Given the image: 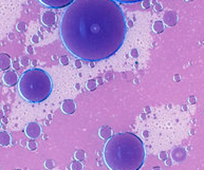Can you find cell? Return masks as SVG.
<instances>
[{"instance_id": "cell-10", "label": "cell", "mask_w": 204, "mask_h": 170, "mask_svg": "<svg viewBox=\"0 0 204 170\" xmlns=\"http://www.w3.org/2000/svg\"><path fill=\"white\" fill-rule=\"evenodd\" d=\"M75 109H76V106H75L74 100L72 99H66L64 100L63 104H61V110H63V112L66 114L74 113Z\"/></svg>"}, {"instance_id": "cell-6", "label": "cell", "mask_w": 204, "mask_h": 170, "mask_svg": "<svg viewBox=\"0 0 204 170\" xmlns=\"http://www.w3.org/2000/svg\"><path fill=\"white\" fill-rule=\"evenodd\" d=\"M2 80L8 87H14L18 82V75L16 73V71L9 70L3 74Z\"/></svg>"}, {"instance_id": "cell-17", "label": "cell", "mask_w": 204, "mask_h": 170, "mask_svg": "<svg viewBox=\"0 0 204 170\" xmlns=\"http://www.w3.org/2000/svg\"><path fill=\"white\" fill-rule=\"evenodd\" d=\"M85 157H86V153H85L84 150H77L76 152L74 153V157L76 158V161L85 160Z\"/></svg>"}, {"instance_id": "cell-9", "label": "cell", "mask_w": 204, "mask_h": 170, "mask_svg": "<svg viewBox=\"0 0 204 170\" xmlns=\"http://www.w3.org/2000/svg\"><path fill=\"white\" fill-rule=\"evenodd\" d=\"M178 16L173 11H168L164 14L163 16V24H166L167 27H173L177 24Z\"/></svg>"}, {"instance_id": "cell-20", "label": "cell", "mask_w": 204, "mask_h": 170, "mask_svg": "<svg viewBox=\"0 0 204 170\" xmlns=\"http://www.w3.org/2000/svg\"><path fill=\"white\" fill-rule=\"evenodd\" d=\"M45 167L48 169H52L54 167V162L52 160H47L45 163Z\"/></svg>"}, {"instance_id": "cell-29", "label": "cell", "mask_w": 204, "mask_h": 170, "mask_svg": "<svg viewBox=\"0 0 204 170\" xmlns=\"http://www.w3.org/2000/svg\"><path fill=\"white\" fill-rule=\"evenodd\" d=\"M75 66H76V67H78V68H81V66H82V65H81V63H77V61H76V63H75Z\"/></svg>"}, {"instance_id": "cell-2", "label": "cell", "mask_w": 204, "mask_h": 170, "mask_svg": "<svg viewBox=\"0 0 204 170\" xmlns=\"http://www.w3.org/2000/svg\"><path fill=\"white\" fill-rule=\"evenodd\" d=\"M145 155L142 139L130 132L112 135L104 147V161L111 170H139Z\"/></svg>"}, {"instance_id": "cell-1", "label": "cell", "mask_w": 204, "mask_h": 170, "mask_svg": "<svg viewBox=\"0 0 204 170\" xmlns=\"http://www.w3.org/2000/svg\"><path fill=\"white\" fill-rule=\"evenodd\" d=\"M127 33L123 10L113 0H75L60 20L65 47L82 60L100 61L122 48Z\"/></svg>"}, {"instance_id": "cell-31", "label": "cell", "mask_w": 204, "mask_h": 170, "mask_svg": "<svg viewBox=\"0 0 204 170\" xmlns=\"http://www.w3.org/2000/svg\"><path fill=\"white\" fill-rule=\"evenodd\" d=\"M186 1H194V0H186Z\"/></svg>"}, {"instance_id": "cell-14", "label": "cell", "mask_w": 204, "mask_h": 170, "mask_svg": "<svg viewBox=\"0 0 204 170\" xmlns=\"http://www.w3.org/2000/svg\"><path fill=\"white\" fill-rule=\"evenodd\" d=\"M152 30L155 32V33H162L164 31V24L161 20H157V21L153 24Z\"/></svg>"}, {"instance_id": "cell-30", "label": "cell", "mask_w": 204, "mask_h": 170, "mask_svg": "<svg viewBox=\"0 0 204 170\" xmlns=\"http://www.w3.org/2000/svg\"><path fill=\"white\" fill-rule=\"evenodd\" d=\"M152 170H162V169L160 168V167H155V168H153Z\"/></svg>"}, {"instance_id": "cell-13", "label": "cell", "mask_w": 204, "mask_h": 170, "mask_svg": "<svg viewBox=\"0 0 204 170\" xmlns=\"http://www.w3.org/2000/svg\"><path fill=\"white\" fill-rule=\"evenodd\" d=\"M98 134L103 139H109L112 136V129L109 126H103V127H100Z\"/></svg>"}, {"instance_id": "cell-11", "label": "cell", "mask_w": 204, "mask_h": 170, "mask_svg": "<svg viewBox=\"0 0 204 170\" xmlns=\"http://www.w3.org/2000/svg\"><path fill=\"white\" fill-rule=\"evenodd\" d=\"M12 61H11V57L9 54L5 53H1L0 54V70L1 71H6L10 69Z\"/></svg>"}, {"instance_id": "cell-23", "label": "cell", "mask_w": 204, "mask_h": 170, "mask_svg": "<svg viewBox=\"0 0 204 170\" xmlns=\"http://www.w3.org/2000/svg\"><path fill=\"white\" fill-rule=\"evenodd\" d=\"M160 158L163 161H166L167 160V153L165 152V151H162L161 153H160Z\"/></svg>"}, {"instance_id": "cell-15", "label": "cell", "mask_w": 204, "mask_h": 170, "mask_svg": "<svg viewBox=\"0 0 204 170\" xmlns=\"http://www.w3.org/2000/svg\"><path fill=\"white\" fill-rule=\"evenodd\" d=\"M96 86H97V84H96V80L95 79H90L87 81L86 84V87L87 89H88L89 91H94L96 89Z\"/></svg>"}, {"instance_id": "cell-19", "label": "cell", "mask_w": 204, "mask_h": 170, "mask_svg": "<svg viewBox=\"0 0 204 170\" xmlns=\"http://www.w3.org/2000/svg\"><path fill=\"white\" fill-rule=\"evenodd\" d=\"M113 1L120 3H137V2H143L144 0H113Z\"/></svg>"}, {"instance_id": "cell-32", "label": "cell", "mask_w": 204, "mask_h": 170, "mask_svg": "<svg viewBox=\"0 0 204 170\" xmlns=\"http://www.w3.org/2000/svg\"><path fill=\"white\" fill-rule=\"evenodd\" d=\"M15 170H21V169H15Z\"/></svg>"}, {"instance_id": "cell-28", "label": "cell", "mask_w": 204, "mask_h": 170, "mask_svg": "<svg viewBox=\"0 0 204 170\" xmlns=\"http://www.w3.org/2000/svg\"><path fill=\"white\" fill-rule=\"evenodd\" d=\"M175 80H176V81H179V80H180V76H179V75H176Z\"/></svg>"}, {"instance_id": "cell-22", "label": "cell", "mask_w": 204, "mask_h": 170, "mask_svg": "<svg viewBox=\"0 0 204 170\" xmlns=\"http://www.w3.org/2000/svg\"><path fill=\"white\" fill-rule=\"evenodd\" d=\"M142 5H143L144 9H148L150 6V2L148 1V0H144L143 3H142Z\"/></svg>"}, {"instance_id": "cell-3", "label": "cell", "mask_w": 204, "mask_h": 170, "mask_svg": "<svg viewBox=\"0 0 204 170\" xmlns=\"http://www.w3.org/2000/svg\"><path fill=\"white\" fill-rule=\"evenodd\" d=\"M52 78L42 69L33 68L24 72L18 80V91L27 102L38 104L46 100L52 93Z\"/></svg>"}, {"instance_id": "cell-5", "label": "cell", "mask_w": 204, "mask_h": 170, "mask_svg": "<svg viewBox=\"0 0 204 170\" xmlns=\"http://www.w3.org/2000/svg\"><path fill=\"white\" fill-rule=\"evenodd\" d=\"M41 133V128L36 121H31L27 125L26 127V134L27 136H29L30 139H37Z\"/></svg>"}, {"instance_id": "cell-25", "label": "cell", "mask_w": 204, "mask_h": 170, "mask_svg": "<svg viewBox=\"0 0 204 170\" xmlns=\"http://www.w3.org/2000/svg\"><path fill=\"white\" fill-rule=\"evenodd\" d=\"M166 165L167 166H171V165H173V162H171L170 158H167L166 160Z\"/></svg>"}, {"instance_id": "cell-12", "label": "cell", "mask_w": 204, "mask_h": 170, "mask_svg": "<svg viewBox=\"0 0 204 170\" xmlns=\"http://www.w3.org/2000/svg\"><path fill=\"white\" fill-rule=\"evenodd\" d=\"M11 141H12V137L6 131H1L0 132V145L3 147H8L10 146Z\"/></svg>"}, {"instance_id": "cell-21", "label": "cell", "mask_w": 204, "mask_h": 170, "mask_svg": "<svg viewBox=\"0 0 204 170\" xmlns=\"http://www.w3.org/2000/svg\"><path fill=\"white\" fill-rule=\"evenodd\" d=\"M60 63L63 66H67L69 63V58L67 56H61L60 57Z\"/></svg>"}, {"instance_id": "cell-4", "label": "cell", "mask_w": 204, "mask_h": 170, "mask_svg": "<svg viewBox=\"0 0 204 170\" xmlns=\"http://www.w3.org/2000/svg\"><path fill=\"white\" fill-rule=\"evenodd\" d=\"M41 4L51 9H63L67 8L75 0H38Z\"/></svg>"}, {"instance_id": "cell-8", "label": "cell", "mask_w": 204, "mask_h": 170, "mask_svg": "<svg viewBox=\"0 0 204 170\" xmlns=\"http://www.w3.org/2000/svg\"><path fill=\"white\" fill-rule=\"evenodd\" d=\"M56 21V15L52 11H46L41 16V22L46 27H52Z\"/></svg>"}, {"instance_id": "cell-26", "label": "cell", "mask_w": 204, "mask_h": 170, "mask_svg": "<svg viewBox=\"0 0 204 170\" xmlns=\"http://www.w3.org/2000/svg\"><path fill=\"white\" fill-rule=\"evenodd\" d=\"M155 9V11H158V12H159V11H161V10H162V6L160 5V4H157Z\"/></svg>"}, {"instance_id": "cell-24", "label": "cell", "mask_w": 204, "mask_h": 170, "mask_svg": "<svg viewBox=\"0 0 204 170\" xmlns=\"http://www.w3.org/2000/svg\"><path fill=\"white\" fill-rule=\"evenodd\" d=\"M188 102H189V104H191V105L196 104V97H195V96H189Z\"/></svg>"}, {"instance_id": "cell-7", "label": "cell", "mask_w": 204, "mask_h": 170, "mask_svg": "<svg viewBox=\"0 0 204 170\" xmlns=\"http://www.w3.org/2000/svg\"><path fill=\"white\" fill-rule=\"evenodd\" d=\"M186 157L187 152L183 147H176L171 151V158L177 163H181L183 161H185Z\"/></svg>"}, {"instance_id": "cell-16", "label": "cell", "mask_w": 204, "mask_h": 170, "mask_svg": "<svg viewBox=\"0 0 204 170\" xmlns=\"http://www.w3.org/2000/svg\"><path fill=\"white\" fill-rule=\"evenodd\" d=\"M84 169V166L79 161H74L71 164V170H82Z\"/></svg>"}, {"instance_id": "cell-27", "label": "cell", "mask_w": 204, "mask_h": 170, "mask_svg": "<svg viewBox=\"0 0 204 170\" xmlns=\"http://www.w3.org/2000/svg\"><path fill=\"white\" fill-rule=\"evenodd\" d=\"M13 66H14V68H15V70H16V69L19 68V63H18L17 61H16V63H13Z\"/></svg>"}, {"instance_id": "cell-18", "label": "cell", "mask_w": 204, "mask_h": 170, "mask_svg": "<svg viewBox=\"0 0 204 170\" xmlns=\"http://www.w3.org/2000/svg\"><path fill=\"white\" fill-rule=\"evenodd\" d=\"M27 148H29L30 150H36V149H37V143H36L34 139H31V141H29V143H27Z\"/></svg>"}]
</instances>
